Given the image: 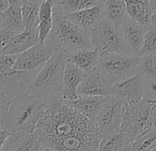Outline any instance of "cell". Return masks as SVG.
Masks as SVG:
<instances>
[{"label": "cell", "mask_w": 156, "mask_h": 151, "mask_svg": "<svg viewBox=\"0 0 156 151\" xmlns=\"http://www.w3.org/2000/svg\"><path fill=\"white\" fill-rule=\"evenodd\" d=\"M105 19L120 27L128 18L125 0H108L104 3Z\"/></svg>", "instance_id": "cb8c5ba5"}, {"label": "cell", "mask_w": 156, "mask_h": 151, "mask_svg": "<svg viewBox=\"0 0 156 151\" xmlns=\"http://www.w3.org/2000/svg\"><path fill=\"white\" fill-rule=\"evenodd\" d=\"M52 0L42 1V4L39 12V25H38V34H39V43H44L47 37L49 36L52 28Z\"/></svg>", "instance_id": "603a6c76"}, {"label": "cell", "mask_w": 156, "mask_h": 151, "mask_svg": "<svg viewBox=\"0 0 156 151\" xmlns=\"http://www.w3.org/2000/svg\"><path fill=\"white\" fill-rule=\"evenodd\" d=\"M128 151H130V149H129V150H128Z\"/></svg>", "instance_id": "60d3db41"}, {"label": "cell", "mask_w": 156, "mask_h": 151, "mask_svg": "<svg viewBox=\"0 0 156 151\" xmlns=\"http://www.w3.org/2000/svg\"><path fill=\"white\" fill-rule=\"evenodd\" d=\"M136 75H139L145 81L156 79V55H145L138 57Z\"/></svg>", "instance_id": "484cf974"}, {"label": "cell", "mask_w": 156, "mask_h": 151, "mask_svg": "<svg viewBox=\"0 0 156 151\" xmlns=\"http://www.w3.org/2000/svg\"><path fill=\"white\" fill-rule=\"evenodd\" d=\"M42 1L41 0H21L20 10L25 31L37 30L39 25V12Z\"/></svg>", "instance_id": "7402d4cb"}, {"label": "cell", "mask_w": 156, "mask_h": 151, "mask_svg": "<svg viewBox=\"0 0 156 151\" xmlns=\"http://www.w3.org/2000/svg\"><path fill=\"white\" fill-rule=\"evenodd\" d=\"M124 112V103L112 96L105 99L103 107L95 120L100 139L114 135L120 132Z\"/></svg>", "instance_id": "ba28073f"}, {"label": "cell", "mask_w": 156, "mask_h": 151, "mask_svg": "<svg viewBox=\"0 0 156 151\" xmlns=\"http://www.w3.org/2000/svg\"><path fill=\"white\" fill-rule=\"evenodd\" d=\"M54 99L22 95L11 100L4 126L10 133L33 134L46 110Z\"/></svg>", "instance_id": "7a4b0ae2"}, {"label": "cell", "mask_w": 156, "mask_h": 151, "mask_svg": "<svg viewBox=\"0 0 156 151\" xmlns=\"http://www.w3.org/2000/svg\"><path fill=\"white\" fill-rule=\"evenodd\" d=\"M12 133L9 132L3 127H0V151H3V146L8 140V138L10 136Z\"/></svg>", "instance_id": "836d02e7"}, {"label": "cell", "mask_w": 156, "mask_h": 151, "mask_svg": "<svg viewBox=\"0 0 156 151\" xmlns=\"http://www.w3.org/2000/svg\"><path fill=\"white\" fill-rule=\"evenodd\" d=\"M69 53L56 51L43 64L29 85L26 95L45 98H62V76Z\"/></svg>", "instance_id": "277c9868"}, {"label": "cell", "mask_w": 156, "mask_h": 151, "mask_svg": "<svg viewBox=\"0 0 156 151\" xmlns=\"http://www.w3.org/2000/svg\"><path fill=\"white\" fill-rule=\"evenodd\" d=\"M40 69L32 71L11 69L0 76V90L10 100L25 95L29 85L36 77Z\"/></svg>", "instance_id": "9c48e42d"}, {"label": "cell", "mask_w": 156, "mask_h": 151, "mask_svg": "<svg viewBox=\"0 0 156 151\" xmlns=\"http://www.w3.org/2000/svg\"><path fill=\"white\" fill-rule=\"evenodd\" d=\"M3 30V24H2V20H1V18H0V31Z\"/></svg>", "instance_id": "f35d334b"}, {"label": "cell", "mask_w": 156, "mask_h": 151, "mask_svg": "<svg viewBox=\"0 0 156 151\" xmlns=\"http://www.w3.org/2000/svg\"><path fill=\"white\" fill-rule=\"evenodd\" d=\"M128 17L140 25L149 27L152 11L149 0H125Z\"/></svg>", "instance_id": "d6986e66"}, {"label": "cell", "mask_w": 156, "mask_h": 151, "mask_svg": "<svg viewBox=\"0 0 156 151\" xmlns=\"http://www.w3.org/2000/svg\"><path fill=\"white\" fill-rule=\"evenodd\" d=\"M150 26H152V27H155L156 28V13L155 14H152V18H151V25ZM149 26V27H150Z\"/></svg>", "instance_id": "8d00e7d4"}, {"label": "cell", "mask_w": 156, "mask_h": 151, "mask_svg": "<svg viewBox=\"0 0 156 151\" xmlns=\"http://www.w3.org/2000/svg\"><path fill=\"white\" fill-rule=\"evenodd\" d=\"M9 6V0H0V14L4 12Z\"/></svg>", "instance_id": "e575fe53"}, {"label": "cell", "mask_w": 156, "mask_h": 151, "mask_svg": "<svg viewBox=\"0 0 156 151\" xmlns=\"http://www.w3.org/2000/svg\"><path fill=\"white\" fill-rule=\"evenodd\" d=\"M151 107L152 104L143 100L134 105L124 104L120 132L128 137L130 143L148 130V122Z\"/></svg>", "instance_id": "52a82bcc"}, {"label": "cell", "mask_w": 156, "mask_h": 151, "mask_svg": "<svg viewBox=\"0 0 156 151\" xmlns=\"http://www.w3.org/2000/svg\"><path fill=\"white\" fill-rule=\"evenodd\" d=\"M12 36L13 35L7 30L3 29L0 31V53H1V52L7 47Z\"/></svg>", "instance_id": "d6a6232c"}, {"label": "cell", "mask_w": 156, "mask_h": 151, "mask_svg": "<svg viewBox=\"0 0 156 151\" xmlns=\"http://www.w3.org/2000/svg\"><path fill=\"white\" fill-rule=\"evenodd\" d=\"M37 44H39L38 30L24 31L23 32L11 37L7 47L0 53V56L18 55Z\"/></svg>", "instance_id": "2e32d148"}, {"label": "cell", "mask_w": 156, "mask_h": 151, "mask_svg": "<svg viewBox=\"0 0 156 151\" xmlns=\"http://www.w3.org/2000/svg\"><path fill=\"white\" fill-rule=\"evenodd\" d=\"M40 145L49 151H98L100 135L92 122L54 99L34 132Z\"/></svg>", "instance_id": "6da1fadb"}, {"label": "cell", "mask_w": 156, "mask_h": 151, "mask_svg": "<svg viewBox=\"0 0 156 151\" xmlns=\"http://www.w3.org/2000/svg\"><path fill=\"white\" fill-rule=\"evenodd\" d=\"M150 5H151L152 14H155L156 13V0H151V1H150Z\"/></svg>", "instance_id": "d590c367"}, {"label": "cell", "mask_w": 156, "mask_h": 151, "mask_svg": "<svg viewBox=\"0 0 156 151\" xmlns=\"http://www.w3.org/2000/svg\"><path fill=\"white\" fill-rule=\"evenodd\" d=\"M105 99L106 97L101 96H78V98L74 101H63L87 119L95 122L96 118L98 117L103 107Z\"/></svg>", "instance_id": "9a60e30c"}, {"label": "cell", "mask_w": 156, "mask_h": 151, "mask_svg": "<svg viewBox=\"0 0 156 151\" xmlns=\"http://www.w3.org/2000/svg\"><path fill=\"white\" fill-rule=\"evenodd\" d=\"M46 150H47V149H46ZM47 151H49V150H47Z\"/></svg>", "instance_id": "b9f144b4"}, {"label": "cell", "mask_w": 156, "mask_h": 151, "mask_svg": "<svg viewBox=\"0 0 156 151\" xmlns=\"http://www.w3.org/2000/svg\"><path fill=\"white\" fill-rule=\"evenodd\" d=\"M52 18V28L44 43L51 45L57 51H63L67 53L78 50L92 49L89 31L74 24L54 3Z\"/></svg>", "instance_id": "3957f363"}, {"label": "cell", "mask_w": 156, "mask_h": 151, "mask_svg": "<svg viewBox=\"0 0 156 151\" xmlns=\"http://www.w3.org/2000/svg\"><path fill=\"white\" fill-rule=\"evenodd\" d=\"M145 80L135 75L134 77L114 84L109 92V96L120 100L126 105H134L142 101L143 88Z\"/></svg>", "instance_id": "8fae6325"}, {"label": "cell", "mask_w": 156, "mask_h": 151, "mask_svg": "<svg viewBox=\"0 0 156 151\" xmlns=\"http://www.w3.org/2000/svg\"><path fill=\"white\" fill-rule=\"evenodd\" d=\"M111 86L105 80V79L95 69L87 74L77 90L78 96H109Z\"/></svg>", "instance_id": "5bb4252c"}, {"label": "cell", "mask_w": 156, "mask_h": 151, "mask_svg": "<svg viewBox=\"0 0 156 151\" xmlns=\"http://www.w3.org/2000/svg\"><path fill=\"white\" fill-rule=\"evenodd\" d=\"M87 74L74 64L67 62L62 76V99L72 101L78 98L77 90L86 78Z\"/></svg>", "instance_id": "4fadbf2b"}, {"label": "cell", "mask_w": 156, "mask_h": 151, "mask_svg": "<svg viewBox=\"0 0 156 151\" xmlns=\"http://www.w3.org/2000/svg\"><path fill=\"white\" fill-rule=\"evenodd\" d=\"M156 148V130L149 129L131 143L130 151H151Z\"/></svg>", "instance_id": "83f0119b"}, {"label": "cell", "mask_w": 156, "mask_h": 151, "mask_svg": "<svg viewBox=\"0 0 156 151\" xmlns=\"http://www.w3.org/2000/svg\"><path fill=\"white\" fill-rule=\"evenodd\" d=\"M131 147V143L121 132L100 139L98 151H128Z\"/></svg>", "instance_id": "d4e9b609"}, {"label": "cell", "mask_w": 156, "mask_h": 151, "mask_svg": "<svg viewBox=\"0 0 156 151\" xmlns=\"http://www.w3.org/2000/svg\"><path fill=\"white\" fill-rule=\"evenodd\" d=\"M142 100L152 105L156 104V79L146 80L144 82Z\"/></svg>", "instance_id": "f546056e"}, {"label": "cell", "mask_w": 156, "mask_h": 151, "mask_svg": "<svg viewBox=\"0 0 156 151\" xmlns=\"http://www.w3.org/2000/svg\"><path fill=\"white\" fill-rule=\"evenodd\" d=\"M145 55H156V28L150 26L145 33L142 46L137 57Z\"/></svg>", "instance_id": "f1b7e54d"}, {"label": "cell", "mask_w": 156, "mask_h": 151, "mask_svg": "<svg viewBox=\"0 0 156 151\" xmlns=\"http://www.w3.org/2000/svg\"><path fill=\"white\" fill-rule=\"evenodd\" d=\"M32 151H47V150H46L45 148H43V147L40 145V143H39V144L35 146V148H34Z\"/></svg>", "instance_id": "74e56055"}, {"label": "cell", "mask_w": 156, "mask_h": 151, "mask_svg": "<svg viewBox=\"0 0 156 151\" xmlns=\"http://www.w3.org/2000/svg\"><path fill=\"white\" fill-rule=\"evenodd\" d=\"M38 144L39 140L34 133H12L6 141L3 151H32Z\"/></svg>", "instance_id": "44dd1931"}, {"label": "cell", "mask_w": 156, "mask_h": 151, "mask_svg": "<svg viewBox=\"0 0 156 151\" xmlns=\"http://www.w3.org/2000/svg\"><path fill=\"white\" fill-rule=\"evenodd\" d=\"M105 1H98V5L91 9L66 15L74 24L89 31L96 24L105 18Z\"/></svg>", "instance_id": "e0dca14e"}, {"label": "cell", "mask_w": 156, "mask_h": 151, "mask_svg": "<svg viewBox=\"0 0 156 151\" xmlns=\"http://www.w3.org/2000/svg\"><path fill=\"white\" fill-rule=\"evenodd\" d=\"M53 3L59 6L65 15L73 14L75 12L91 9L98 5L97 0H53Z\"/></svg>", "instance_id": "4316f807"}, {"label": "cell", "mask_w": 156, "mask_h": 151, "mask_svg": "<svg viewBox=\"0 0 156 151\" xmlns=\"http://www.w3.org/2000/svg\"><path fill=\"white\" fill-rule=\"evenodd\" d=\"M92 49L99 53L129 54L125 46L120 28L107 19H102L90 31Z\"/></svg>", "instance_id": "8992f818"}, {"label": "cell", "mask_w": 156, "mask_h": 151, "mask_svg": "<svg viewBox=\"0 0 156 151\" xmlns=\"http://www.w3.org/2000/svg\"><path fill=\"white\" fill-rule=\"evenodd\" d=\"M17 55H2L0 56V76L10 71L14 65Z\"/></svg>", "instance_id": "1f68e13d"}, {"label": "cell", "mask_w": 156, "mask_h": 151, "mask_svg": "<svg viewBox=\"0 0 156 151\" xmlns=\"http://www.w3.org/2000/svg\"><path fill=\"white\" fill-rule=\"evenodd\" d=\"M100 53L96 50H78L69 53L67 62L74 64L87 75L97 67Z\"/></svg>", "instance_id": "ffe728a7"}, {"label": "cell", "mask_w": 156, "mask_h": 151, "mask_svg": "<svg viewBox=\"0 0 156 151\" xmlns=\"http://www.w3.org/2000/svg\"><path fill=\"white\" fill-rule=\"evenodd\" d=\"M151 151H156V148H154V149H152V150H151Z\"/></svg>", "instance_id": "ab89813d"}, {"label": "cell", "mask_w": 156, "mask_h": 151, "mask_svg": "<svg viewBox=\"0 0 156 151\" xmlns=\"http://www.w3.org/2000/svg\"><path fill=\"white\" fill-rule=\"evenodd\" d=\"M10 102L11 100L0 90V127L4 126V122Z\"/></svg>", "instance_id": "4dcf8cb0"}, {"label": "cell", "mask_w": 156, "mask_h": 151, "mask_svg": "<svg viewBox=\"0 0 156 151\" xmlns=\"http://www.w3.org/2000/svg\"><path fill=\"white\" fill-rule=\"evenodd\" d=\"M138 61L137 56L100 53L96 70L112 87L116 83L134 77Z\"/></svg>", "instance_id": "5b68a950"}, {"label": "cell", "mask_w": 156, "mask_h": 151, "mask_svg": "<svg viewBox=\"0 0 156 151\" xmlns=\"http://www.w3.org/2000/svg\"><path fill=\"white\" fill-rule=\"evenodd\" d=\"M20 2L21 0H9V8L0 14L3 29L9 31L12 35L20 34L25 31L20 10Z\"/></svg>", "instance_id": "ac0fdd59"}, {"label": "cell", "mask_w": 156, "mask_h": 151, "mask_svg": "<svg viewBox=\"0 0 156 151\" xmlns=\"http://www.w3.org/2000/svg\"><path fill=\"white\" fill-rule=\"evenodd\" d=\"M119 28L129 54L137 56L142 46L144 36L149 27L140 25L128 17Z\"/></svg>", "instance_id": "7c38bea8"}, {"label": "cell", "mask_w": 156, "mask_h": 151, "mask_svg": "<svg viewBox=\"0 0 156 151\" xmlns=\"http://www.w3.org/2000/svg\"><path fill=\"white\" fill-rule=\"evenodd\" d=\"M57 50L51 45L39 43L16 56L12 69L20 71H32L40 69L54 54Z\"/></svg>", "instance_id": "30bf717a"}]
</instances>
